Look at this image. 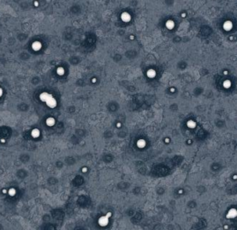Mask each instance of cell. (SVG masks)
Instances as JSON below:
<instances>
[{
    "label": "cell",
    "mask_w": 237,
    "mask_h": 230,
    "mask_svg": "<svg viewBox=\"0 0 237 230\" xmlns=\"http://www.w3.org/2000/svg\"><path fill=\"white\" fill-rule=\"evenodd\" d=\"M43 100H44V101L47 102L48 105H50L51 107H54L55 104H56V102H55L54 100H53V98H52V97L51 96V95H48V98L43 99Z\"/></svg>",
    "instance_id": "obj_1"
},
{
    "label": "cell",
    "mask_w": 237,
    "mask_h": 230,
    "mask_svg": "<svg viewBox=\"0 0 237 230\" xmlns=\"http://www.w3.org/2000/svg\"><path fill=\"white\" fill-rule=\"evenodd\" d=\"M33 49H40V44H39V43H37V42L34 43V44H33Z\"/></svg>",
    "instance_id": "obj_2"
},
{
    "label": "cell",
    "mask_w": 237,
    "mask_h": 230,
    "mask_svg": "<svg viewBox=\"0 0 237 230\" xmlns=\"http://www.w3.org/2000/svg\"><path fill=\"white\" fill-rule=\"evenodd\" d=\"M0 94H1V89H0Z\"/></svg>",
    "instance_id": "obj_3"
}]
</instances>
